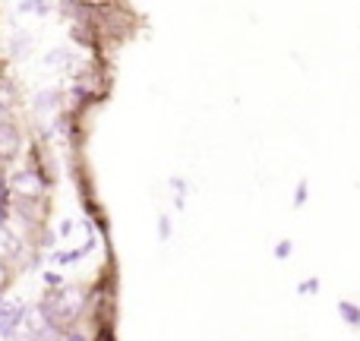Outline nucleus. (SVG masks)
Here are the masks:
<instances>
[{"label": "nucleus", "instance_id": "2", "mask_svg": "<svg viewBox=\"0 0 360 341\" xmlns=\"http://www.w3.org/2000/svg\"><path fill=\"white\" fill-rule=\"evenodd\" d=\"M6 190H10V196H19V199H48L51 184L41 177L38 168L25 165V168L6 174Z\"/></svg>", "mask_w": 360, "mask_h": 341}, {"label": "nucleus", "instance_id": "13", "mask_svg": "<svg viewBox=\"0 0 360 341\" xmlns=\"http://www.w3.org/2000/svg\"><path fill=\"white\" fill-rule=\"evenodd\" d=\"M70 231H73V221L67 218V221H60V228H57V237H67Z\"/></svg>", "mask_w": 360, "mask_h": 341}, {"label": "nucleus", "instance_id": "3", "mask_svg": "<svg viewBox=\"0 0 360 341\" xmlns=\"http://www.w3.org/2000/svg\"><path fill=\"white\" fill-rule=\"evenodd\" d=\"M63 111H67V95L57 86L41 89L32 98V117H38V120H57V117H63Z\"/></svg>", "mask_w": 360, "mask_h": 341}, {"label": "nucleus", "instance_id": "6", "mask_svg": "<svg viewBox=\"0 0 360 341\" xmlns=\"http://www.w3.org/2000/svg\"><path fill=\"white\" fill-rule=\"evenodd\" d=\"M25 253H29V247H25L22 234H19L13 224H0V262L13 266V262H19Z\"/></svg>", "mask_w": 360, "mask_h": 341}, {"label": "nucleus", "instance_id": "11", "mask_svg": "<svg viewBox=\"0 0 360 341\" xmlns=\"http://www.w3.org/2000/svg\"><path fill=\"white\" fill-rule=\"evenodd\" d=\"M13 278H16V272H13V266H6V262H0V297H6V291H10Z\"/></svg>", "mask_w": 360, "mask_h": 341}, {"label": "nucleus", "instance_id": "9", "mask_svg": "<svg viewBox=\"0 0 360 341\" xmlns=\"http://www.w3.org/2000/svg\"><path fill=\"white\" fill-rule=\"evenodd\" d=\"M73 63H76V51L70 48V44H60V48L44 54V67L48 70H67V67H73Z\"/></svg>", "mask_w": 360, "mask_h": 341}, {"label": "nucleus", "instance_id": "8", "mask_svg": "<svg viewBox=\"0 0 360 341\" xmlns=\"http://www.w3.org/2000/svg\"><path fill=\"white\" fill-rule=\"evenodd\" d=\"M19 101H22V92H19V82L13 79V76L0 73V111L10 117L13 111L19 108Z\"/></svg>", "mask_w": 360, "mask_h": 341}, {"label": "nucleus", "instance_id": "10", "mask_svg": "<svg viewBox=\"0 0 360 341\" xmlns=\"http://www.w3.org/2000/svg\"><path fill=\"white\" fill-rule=\"evenodd\" d=\"M54 10V4H35V0H22L16 4V13H38V16H48Z\"/></svg>", "mask_w": 360, "mask_h": 341}, {"label": "nucleus", "instance_id": "5", "mask_svg": "<svg viewBox=\"0 0 360 341\" xmlns=\"http://www.w3.org/2000/svg\"><path fill=\"white\" fill-rule=\"evenodd\" d=\"M25 152V133L16 120L0 124V165H13Z\"/></svg>", "mask_w": 360, "mask_h": 341}, {"label": "nucleus", "instance_id": "1", "mask_svg": "<svg viewBox=\"0 0 360 341\" xmlns=\"http://www.w3.org/2000/svg\"><path fill=\"white\" fill-rule=\"evenodd\" d=\"M89 288L82 285H63V288H54V291H48L38 304H41L44 316H48L51 329H73V326H79L82 319L89 316Z\"/></svg>", "mask_w": 360, "mask_h": 341}, {"label": "nucleus", "instance_id": "4", "mask_svg": "<svg viewBox=\"0 0 360 341\" xmlns=\"http://www.w3.org/2000/svg\"><path fill=\"white\" fill-rule=\"evenodd\" d=\"M25 310H29V304L19 300V297H4L0 300V338L4 341H10L16 332H22Z\"/></svg>", "mask_w": 360, "mask_h": 341}, {"label": "nucleus", "instance_id": "7", "mask_svg": "<svg viewBox=\"0 0 360 341\" xmlns=\"http://www.w3.org/2000/svg\"><path fill=\"white\" fill-rule=\"evenodd\" d=\"M35 51V35L29 29H13L6 35V57L10 60H25Z\"/></svg>", "mask_w": 360, "mask_h": 341}, {"label": "nucleus", "instance_id": "12", "mask_svg": "<svg viewBox=\"0 0 360 341\" xmlns=\"http://www.w3.org/2000/svg\"><path fill=\"white\" fill-rule=\"evenodd\" d=\"M41 278H44V285H48V291H54V288H63V285H67L60 272H44Z\"/></svg>", "mask_w": 360, "mask_h": 341}]
</instances>
